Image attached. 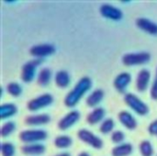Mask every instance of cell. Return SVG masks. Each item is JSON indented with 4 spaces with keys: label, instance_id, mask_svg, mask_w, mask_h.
Listing matches in <instances>:
<instances>
[{
    "label": "cell",
    "instance_id": "6da1fadb",
    "mask_svg": "<svg viewBox=\"0 0 157 156\" xmlns=\"http://www.w3.org/2000/svg\"><path fill=\"white\" fill-rule=\"evenodd\" d=\"M92 87V81L89 77L84 76L78 80L75 86L68 92L65 96L63 103L67 108L75 107L81 98L85 96L86 92H88Z\"/></svg>",
    "mask_w": 157,
    "mask_h": 156
},
{
    "label": "cell",
    "instance_id": "7a4b0ae2",
    "mask_svg": "<svg viewBox=\"0 0 157 156\" xmlns=\"http://www.w3.org/2000/svg\"><path fill=\"white\" fill-rule=\"evenodd\" d=\"M125 104L130 107L135 113L140 116H144L149 112L148 106L136 95L132 93H127L124 97Z\"/></svg>",
    "mask_w": 157,
    "mask_h": 156
},
{
    "label": "cell",
    "instance_id": "3957f363",
    "mask_svg": "<svg viewBox=\"0 0 157 156\" xmlns=\"http://www.w3.org/2000/svg\"><path fill=\"white\" fill-rule=\"evenodd\" d=\"M151 60V54L146 51L130 52L122 56V63L126 66H136L147 63Z\"/></svg>",
    "mask_w": 157,
    "mask_h": 156
},
{
    "label": "cell",
    "instance_id": "277c9868",
    "mask_svg": "<svg viewBox=\"0 0 157 156\" xmlns=\"http://www.w3.org/2000/svg\"><path fill=\"white\" fill-rule=\"evenodd\" d=\"M48 133L43 130H26L19 133V140L27 144L37 143L46 140Z\"/></svg>",
    "mask_w": 157,
    "mask_h": 156
},
{
    "label": "cell",
    "instance_id": "5b68a950",
    "mask_svg": "<svg viewBox=\"0 0 157 156\" xmlns=\"http://www.w3.org/2000/svg\"><path fill=\"white\" fill-rule=\"evenodd\" d=\"M53 102V97L50 94H43L37 97L30 99L27 103V108L29 111L35 112L40 109L45 108L52 105Z\"/></svg>",
    "mask_w": 157,
    "mask_h": 156
},
{
    "label": "cell",
    "instance_id": "8992f818",
    "mask_svg": "<svg viewBox=\"0 0 157 156\" xmlns=\"http://www.w3.org/2000/svg\"><path fill=\"white\" fill-rule=\"evenodd\" d=\"M77 137L80 141H82L83 143H86L87 145L93 147L94 149L99 150L103 147L102 140L98 136L95 135L93 132H91L90 131H88L86 129L79 130L77 132Z\"/></svg>",
    "mask_w": 157,
    "mask_h": 156
},
{
    "label": "cell",
    "instance_id": "52a82bcc",
    "mask_svg": "<svg viewBox=\"0 0 157 156\" xmlns=\"http://www.w3.org/2000/svg\"><path fill=\"white\" fill-rule=\"evenodd\" d=\"M41 59H34L27 62L21 68V80L24 83H30L33 81L36 74V68L40 64Z\"/></svg>",
    "mask_w": 157,
    "mask_h": 156
},
{
    "label": "cell",
    "instance_id": "ba28073f",
    "mask_svg": "<svg viewBox=\"0 0 157 156\" xmlns=\"http://www.w3.org/2000/svg\"><path fill=\"white\" fill-rule=\"evenodd\" d=\"M99 12L103 17L113 20V21H119L123 17V13L120 8L112 6L110 4H107V3L102 4L100 6Z\"/></svg>",
    "mask_w": 157,
    "mask_h": 156
},
{
    "label": "cell",
    "instance_id": "9c48e42d",
    "mask_svg": "<svg viewBox=\"0 0 157 156\" xmlns=\"http://www.w3.org/2000/svg\"><path fill=\"white\" fill-rule=\"evenodd\" d=\"M55 52V47L49 43L34 45L29 49V53L36 57V59H41L43 57L50 56Z\"/></svg>",
    "mask_w": 157,
    "mask_h": 156
},
{
    "label": "cell",
    "instance_id": "30bf717a",
    "mask_svg": "<svg viewBox=\"0 0 157 156\" xmlns=\"http://www.w3.org/2000/svg\"><path fill=\"white\" fill-rule=\"evenodd\" d=\"M80 119V113L77 110H72L65 114L58 122V128L61 131H66L73 127Z\"/></svg>",
    "mask_w": 157,
    "mask_h": 156
},
{
    "label": "cell",
    "instance_id": "8fae6325",
    "mask_svg": "<svg viewBox=\"0 0 157 156\" xmlns=\"http://www.w3.org/2000/svg\"><path fill=\"white\" fill-rule=\"evenodd\" d=\"M151 80V73L147 69H142L136 77V88L139 92L143 93L147 90Z\"/></svg>",
    "mask_w": 157,
    "mask_h": 156
},
{
    "label": "cell",
    "instance_id": "7c38bea8",
    "mask_svg": "<svg viewBox=\"0 0 157 156\" xmlns=\"http://www.w3.org/2000/svg\"><path fill=\"white\" fill-rule=\"evenodd\" d=\"M132 81V76L129 73H121L116 76L113 82L115 89L120 93H124Z\"/></svg>",
    "mask_w": 157,
    "mask_h": 156
},
{
    "label": "cell",
    "instance_id": "4fadbf2b",
    "mask_svg": "<svg viewBox=\"0 0 157 156\" xmlns=\"http://www.w3.org/2000/svg\"><path fill=\"white\" fill-rule=\"evenodd\" d=\"M118 118L121 125L126 129L132 131L137 128V120L129 111L126 110L121 111L118 115Z\"/></svg>",
    "mask_w": 157,
    "mask_h": 156
},
{
    "label": "cell",
    "instance_id": "5bb4252c",
    "mask_svg": "<svg viewBox=\"0 0 157 156\" xmlns=\"http://www.w3.org/2000/svg\"><path fill=\"white\" fill-rule=\"evenodd\" d=\"M135 23L140 29L149 33L150 35H157V24L150 19L146 17H139L136 19Z\"/></svg>",
    "mask_w": 157,
    "mask_h": 156
},
{
    "label": "cell",
    "instance_id": "9a60e30c",
    "mask_svg": "<svg viewBox=\"0 0 157 156\" xmlns=\"http://www.w3.org/2000/svg\"><path fill=\"white\" fill-rule=\"evenodd\" d=\"M25 124L28 126H40L48 124L51 121V117L48 114L30 115L25 118Z\"/></svg>",
    "mask_w": 157,
    "mask_h": 156
},
{
    "label": "cell",
    "instance_id": "2e32d148",
    "mask_svg": "<svg viewBox=\"0 0 157 156\" xmlns=\"http://www.w3.org/2000/svg\"><path fill=\"white\" fill-rule=\"evenodd\" d=\"M105 109L102 108H96L86 116V121L90 125H96L101 122L105 117Z\"/></svg>",
    "mask_w": 157,
    "mask_h": 156
},
{
    "label": "cell",
    "instance_id": "e0dca14e",
    "mask_svg": "<svg viewBox=\"0 0 157 156\" xmlns=\"http://www.w3.org/2000/svg\"><path fill=\"white\" fill-rule=\"evenodd\" d=\"M21 152L26 155H40L45 152V146L40 143L25 144L21 147Z\"/></svg>",
    "mask_w": 157,
    "mask_h": 156
},
{
    "label": "cell",
    "instance_id": "ac0fdd59",
    "mask_svg": "<svg viewBox=\"0 0 157 156\" xmlns=\"http://www.w3.org/2000/svg\"><path fill=\"white\" fill-rule=\"evenodd\" d=\"M70 81H71V78L67 71L61 70L56 73L55 77H54V82L58 87L60 88L67 87L70 84Z\"/></svg>",
    "mask_w": 157,
    "mask_h": 156
},
{
    "label": "cell",
    "instance_id": "d6986e66",
    "mask_svg": "<svg viewBox=\"0 0 157 156\" xmlns=\"http://www.w3.org/2000/svg\"><path fill=\"white\" fill-rule=\"evenodd\" d=\"M104 98V91L101 89H97L93 91L86 98V103L88 107L90 108H95L97 107Z\"/></svg>",
    "mask_w": 157,
    "mask_h": 156
},
{
    "label": "cell",
    "instance_id": "ffe728a7",
    "mask_svg": "<svg viewBox=\"0 0 157 156\" xmlns=\"http://www.w3.org/2000/svg\"><path fill=\"white\" fill-rule=\"evenodd\" d=\"M17 112V108L13 103H5L2 104L0 107V117L2 120L8 119L16 115Z\"/></svg>",
    "mask_w": 157,
    "mask_h": 156
},
{
    "label": "cell",
    "instance_id": "44dd1931",
    "mask_svg": "<svg viewBox=\"0 0 157 156\" xmlns=\"http://www.w3.org/2000/svg\"><path fill=\"white\" fill-rule=\"evenodd\" d=\"M132 145L131 143H122L115 146L112 151V156H129L132 153Z\"/></svg>",
    "mask_w": 157,
    "mask_h": 156
},
{
    "label": "cell",
    "instance_id": "7402d4cb",
    "mask_svg": "<svg viewBox=\"0 0 157 156\" xmlns=\"http://www.w3.org/2000/svg\"><path fill=\"white\" fill-rule=\"evenodd\" d=\"M52 71L49 68H42L37 76V83L40 86H47L51 82Z\"/></svg>",
    "mask_w": 157,
    "mask_h": 156
},
{
    "label": "cell",
    "instance_id": "603a6c76",
    "mask_svg": "<svg viewBox=\"0 0 157 156\" xmlns=\"http://www.w3.org/2000/svg\"><path fill=\"white\" fill-rule=\"evenodd\" d=\"M72 139L71 137L67 136V135H60L57 136L54 140V145L55 147L59 148V149H65L68 148L72 145Z\"/></svg>",
    "mask_w": 157,
    "mask_h": 156
},
{
    "label": "cell",
    "instance_id": "cb8c5ba5",
    "mask_svg": "<svg viewBox=\"0 0 157 156\" xmlns=\"http://www.w3.org/2000/svg\"><path fill=\"white\" fill-rule=\"evenodd\" d=\"M6 92L10 96H12L14 97H17L22 93V87H21V86L18 83H17V82H11V83H9L6 86Z\"/></svg>",
    "mask_w": 157,
    "mask_h": 156
},
{
    "label": "cell",
    "instance_id": "d4e9b609",
    "mask_svg": "<svg viewBox=\"0 0 157 156\" xmlns=\"http://www.w3.org/2000/svg\"><path fill=\"white\" fill-rule=\"evenodd\" d=\"M114 127H115V122L113 119H110V118L106 119L101 122L100 127H99V131L102 134H108L113 131Z\"/></svg>",
    "mask_w": 157,
    "mask_h": 156
},
{
    "label": "cell",
    "instance_id": "484cf974",
    "mask_svg": "<svg viewBox=\"0 0 157 156\" xmlns=\"http://www.w3.org/2000/svg\"><path fill=\"white\" fill-rule=\"evenodd\" d=\"M139 149L143 156H153L154 154V148L149 141H143L139 145Z\"/></svg>",
    "mask_w": 157,
    "mask_h": 156
},
{
    "label": "cell",
    "instance_id": "4316f807",
    "mask_svg": "<svg viewBox=\"0 0 157 156\" xmlns=\"http://www.w3.org/2000/svg\"><path fill=\"white\" fill-rule=\"evenodd\" d=\"M16 130V124L14 121H7L6 123H4L1 127V136L3 138H6L7 136H9L10 134H12L14 132V131Z\"/></svg>",
    "mask_w": 157,
    "mask_h": 156
},
{
    "label": "cell",
    "instance_id": "83f0119b",
    "mask_svg": "<svg viewBox=\"0 0 157 156\" xmlns=\"http://www.w3.org/2000/svg\"><path fill=\"white\" fill-rule=\"evenodd\" d=\"M2 156H14L15 147L11 143H3L1 145Z\"/></svg>",
    "mask_w": 157,
    "mask_h": 156
},
{
    "label": "cell",
    "instance_id": "f1b7e54d",
    "mask_svg": "<svg viewBox=\"0 0 157 156\" xmlns=\"http://www.w3.org/2000/svg\"><path fill=\"white\" fill-rule=\"evenodd\" d=\"M125 139V135L121 131H115L111 134V140L114 143H121Z\"/></svg>",
    "mask_w": 157,
    "mask_h": 156
},
{
    "label": "cell",
    "instance_id": "f546056e",
    "mask_svg": "<svg viewBox=\"0 0 157 156\" xmlns=\"http://www.w3.org/2000/svg\"><path fill=\"white\" fill-rule=\"evenodd\" d=\"M150 95H151V97L154 100H157V68L156 73H155V79L153 81L151 89H150Z\"/></svg>",
    "mask_w": 157,
    "mask_h": 156
},
{
    "label": "cell",
    "instance_id": "4dcf8cb0",
    "mask_svg": "<svg viewBox=\"0 0 157 156\" xmlns=\"http://www.w3.org/2000/svg\"><path fill=\"white\" fill-rule=\"evenodd\" d=\"M148 131L151 135H157V120L151 122L148 127Z\"/></svg>",
    "mask_w": 157,
    "mask_h": 156
},
{
    "label": "cell",
    "instance_id": "1f68e13d",
    "mask_svg": "<svg viewBox=\"0 0 157 156\" xmlns=\"http://www.w3.org/2000/svg\"><path fill=\"white\" fill-rule=\"evenodd\" d=\"M54 156H71L70 155V154H68V153H61V154H56V155Z\"/></svg>",
    "mask_w": 157,
    "mask_h": 156
},
{
    "label": "cell",
    "instance_id": "d6a6232c",
    "mask_svg": "<svg viewBox=\"0 0 157 156\" xmlns=\"http://www.w3.org/2000/svg\"><path fill=\"white\" fill-rule=\"evenodd\" d=\"M78 156H90L87 153H86V152H83V153H80Z\"/></svg>",
    "mask_w": 157,
    "mask_h": 156
}]
</instances>
